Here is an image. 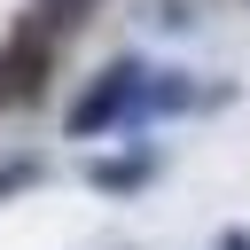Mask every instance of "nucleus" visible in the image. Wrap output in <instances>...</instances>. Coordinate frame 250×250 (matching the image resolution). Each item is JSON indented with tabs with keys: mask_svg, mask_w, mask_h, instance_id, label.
Masks as SVG:
<instances>
[{
	"mask_svg": "<svg viewBox=\"0 0 250 250\" xmlns=\"http://www.w3.org/2000/svg\"><path fill=\"white\" fill-rule=\"evenodd\" d=\"M125 94H133V70H109V86H102L94 102H78V117H70V125H78V133H94V125H102V117H109Z\"/></svg>",
	"mask_w": 250,
	"mask_h": 250,
	"instance_id": "nucleus-1",
	"label": "nucleus"
}]
</instances>
